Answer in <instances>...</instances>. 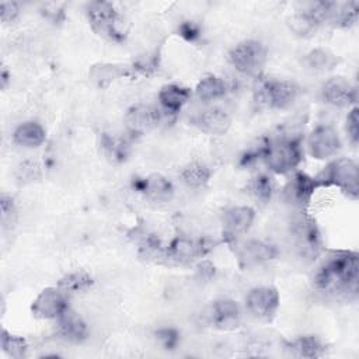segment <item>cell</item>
<instances>
[{
  "instance_id": "obj_34",
  "label": "cell",
  "mask_w": 359,
  "mask_h": 359,
  "mask_svg": "<svg viewBox=\"0 0 359 359\" xmlns=\"http://www.w3.org/2000/svg\"><path fill=\"white\" fill-rule=\"evenodd\" d=\"M0 206H1V223L3 227L13 224L15 220V206L14 202L10 196L7 195H1V201H0Z\"/></svg>"
},
{
  "instance_id": "obj_23",
  "label": "cell",
  "mask_w": 359,
  "mask_h": 359,
  "mask_svg": "<svg viewBox=\"0 0 359 359\" xmlns=\"http://www.w3.org/2000/svg\"><path fill=\"white\" fill-rule=\"evenodd\" d=\"M229 83L223 77H219L216 74H208L198 81L195 87V95L202 102H210L223 98L229 93Z\"/></svg>"
},
{
  "instance_id": "obj_17",
  "label": "cell",
  "mask_w": 359,
  "mask_h": 359,
  "mask_svg": "<svg viewBox=\"0 0 359 359\" xmlns=\"http://www.w3.org/2000/svg\"><path fill=\"white\" fill-rule=\"evenodd\" d=\"M191 122L199 130L212 136L224 135L231 126V118L229 112L219 107H209L203 111H199L192 116Z\"/></svg>"
},
{
  "instance_id": "obj_26",
  "label": "cell",
  "mask_w": 359,
  "mask_h": 359,
  "mask_svg": "<svg viewBox=\"0 0 359 359\" xmlns=\"http://www.w3.org/2000/svg\"><path fill=\"white\" fill-rule=\"evenodd\" d=\"M210 175H212V171L209 170V167L198 161H192L187 164L181 171L182 182L194 189L206 187L208 182L210 181Z\"/></svg>"
},
{
  "instance_id": "obj_7",
  "label": "cell",
  "mask_w": 359,
  "mask_h": 359,
  "mask_svg": "<svg viewBox=\"0 0 359 359\" xmlns=\"http://www.w3.org/2000/svg\"><path fill=\"white\" fill-rule=\"evenodd\" d=\"M290 230L292 237L294 240V245L303 257L314 258L320 254L323 248L321 234L316 222L311 217L306 215L296 217L292 223Z\"/></svg>"
},
{
  "instance_id": "obj_8",
  "label": "cell",
  "mask_w": 359,
  "mask_h": 359,
  "mask_svg": "<svg viewBox=\"0 0 359 359\" xmlns=\"http://www.w3.org/2000/svg\"><path fill=\"white\" fill-rule=\"evenodd\" d=\"M342 146L338 130L331 125H318L307 136L306 147L316 160H327L335 156Z\"/></svg>"
},
{
  "instance_id": "obj_29",
  "label": "cell",
  "mask_w": 359,
  "mask_h": 359,
  "mask_svg": "<svg viewBox=\"0 0 359 359\" xmlns=\"http://www.w3.org/2000/svg\"><path fill=\"white\" fill-rule=\"evenodd\" d=\"M358 20V3H337L330 24L337 28H349Z\"/></svg>"
},
{
  "instance_id": "obj_22",
  "label": "cell",
  "mask_w": 359,
  "mask_h": 359,
  "mask_svg": "<svg viewBox=\"0 0 359 359\" xmlns=\"http://www.w3.org/2000/svg\"><path fill=\"white\" fill-rule=\"evenodd\" d=\"M45 140H46V130L41 123L34 121H27L20 123L13 133V142L27 149L39 147Z\"/></svg>"
},
{
  "instance_id": "obj_36",
  "label": "cell",
  "mask_w": 359,
  "mask_h": 359,
  "mask_svg": "<svg viewBox=\"0 0 359 359\" xmlns=\"http://www.w3.org/2000/svg\"><path fill=\"white\" fill-rule=\"evenodd\" d=\"M0 14L3 22L14 21L20 14V4L15 1H1L0 3Z\"/></svg>"
},
{
  "instance_id": "obj_15",
  "label": "cell",
  "mask_w": 359,
  "mask_h": 359,
  "mask_svg": "<svg viewBox=\"0 0 359 359\" xmlns=\"http://www.w3.org/2000/svg\"><path fill=\"white\" fill-rule=\"evenodd\" d=\"M255 210L251 206H233L223 213V236L227 241L245 234L252 226Z\"/></svg>"
},
{
  "instance_id": "obj_6",
  "label": "cell",
  "mask_w": 359,
  "mask_h": 359,
  "mask_svg": "<svg viewBox=\"0 0 359 359\" xmlns=\"http://www.w3.org/2000/svg\"><path fill=\"white\" fill-rule=\"evenodd\" d=\"M87 18L100 36L114 42L125 41V31L121 29V17L115 6L109 1H90L87 4Z\"/></svg>"
},
{
  "instance_id": "obj_18",
  "label": "cell",
  "mask_w": 359,
  "mask_h": 359,
  "mask_svg": "<svg viewBox=\"0 0 359 359\" xmlns=\"http://www.w3.org/2000/svg\"><path fill=\"white\" fill-rule=\"evenodd\" d=\"M133 187L154 202H168L174 196L172 184L161 174H150L147 177L137 178L133 182Z\"/></svg>"
},
{
  "instance_id": "obj_25",
  "label": "cell",
  "mask_w": 359,
  "mask_h": 359,
  "mask_svg": "<svg viewBox=\"0 0 359 359\" xmlns=\"http://www.w3.org/2000/svg\"><path fill=\"white\" fill-rule=\"evenodd\" d=\"M290 29L300 35V36H309L317 31V28L321 24V21L317 18V15L310 10L309 6L303 7V10H299L296 14H293L289 20Z\"/></svg>"
},
{
  "instance_id": "obj_16",
  "label": "cell",
  "mask_w": 359,
  "mask_h": 359,
  "mask_svg": "<svg viewBox=\"0 0 359 359\" xmlns=\"http://www.w3.org/2000/svg\"><path fill=\"white\" fill-rule=\"evenodd\" d=\"M210 250L212 244L203 240L194 241L185 236H178L167 245L165 258L178 264H187L201 255H205Z\"/></svg>"
},
{
  "instance_id": "obj_31",
  "label": "cell",
  "mask_w": 359,
  "mask_h": 359,
  "mask_svg": "<svg viewBox=\"0 0 359 359\" xmlns=\"http://www.w3.org/2000/svg\"><path fill=\"white\" fill-rule=\"evenodd\" d=\"M1 348L3 351L15 359L24 358L28 351V344L22 337L13 335L7 330H3L1 332Z\"/></svg>"
},
{
  "instance_id": "obj_35",
  "label": "cell",
  "mask_w": 359,
  "mask_h": 359,
  "mask_svg": "<svg viewBox=\"0 0 359 359\" xmlns=\"http://www.w3.org/2000/svg\"><path fill=\"white\" fill-rule=\"evenodd\" d=\"M156 335L165 349H174L180 341V335L174 328H161Z\"/></svg>"
},
{
  "instance_id": "obj_28",
  "label": "cell",
  "mask_w": 359,
  "mask_h": 359,
  "mask_svg": "<svg viewBox=\"0 0 359 359\" xmlns=\"http://www.w3.org/2000/svg\"><path fill=\"white\" fill-rule=\"evenodd\" d=\"M93 285V278L86 271H73L62 276L57 282V286L65 290L67 294L79 293L87 290Z\"/></svg>"
},
{
  "instance_id": "obj_21",
  "label": "cell",
  "mask_w": 359,
  "mask_h": 359,
  "mask_svg": "<svg viewBox=\"0 0 359 359\" xmlns=\"http://www.w3.org/2000/svg\"><path fill=\"white\" fill-rule=\"evenodd\" d=\"M191 97H192V93L188 87H184L175 83L163 86L157 95L163 111L167 114L180 112L184 108V105L189 101Z\"/></svg>"
},
{
  "instance_id": "obj_12",
  "label": "cell",
  "mask_w": 359,
  "mask_h": 359,
  "mask_svg": "<svg viewBox=\"0 0 359 359\" xmlns=\"http://www.w3.org/2000/svg\"><path fill=\"white\" fill-rule=\"evenodd\" d=\"M236 255H237L238 265L243 269H250V268L261 266L275 259L278 257V250L271 243L251 238L240 245Z\"/></svg>"
},
{
  "instance_id": "obj_19",
  "label": "cell",
  "mask_w": 359,
  "mask_h": 359,
  "mask_svg": "<svg viewBox=\"0 0 359 359\" xmlns=\"http://www.w3.org/2000/svg\"><path fill=\"white\" fill-rule=\"evenodd\" d=\"M57 321V332L59 335L72 344H81L87 335L88 328L86 321L70 307L56 318Z\"/></svg>"
},
{
  "instance_id": "obj_27",
  "label": "cell",
  "mask_w": 359,
  "mask_h": 359,
  "mask_svg": "<svg viewBox=\"0 0 359 359\" xmlns=\"http://www.w3.org/2000/svg\"><path fill=\"white\" fill-rule=\"evenodd\" d=\"M339 59L327 49H313L303 57V63L307 69L313 72H327L332 70L338 65Z\"/></svg>"
},
{
  "instance_id": "obj_4",
  "label": "cell",
  "mask_w": 359,
  "mask_h": 359,
  "mask_svg": "<svg viewBox=\"0 0 359 359\" xmlns=\"http://www.w3.org/2000/svg\"><path fill=\"white\" fill-rule=\"evenodd\" d=\"M299 95V84L286 79L262 80L255 91L257 102L269 109H286L296 102Z\"/></svg>"
},
{
  "instance_id": "obj_2",
  "label": "cell",
  "mask_w": 359,
  "mask_h": 359,
  "mask_svg": "<svg viewBox=\"0 0 359 359\" xmlns=\"http://www.w3.org/2000/svg\"><path fill=\"white\" fill-rule=\"evenodd\" d=\"M266 168L278 175H285L296 171L303 153L297 139H278L261 144V156Z\"/></svg>"
},
{
  "instance_id": "obj_20",
  "label": "cell",
  "mask_w": 359,
  "mask_h": 359,
  "mask_svg": "<svg viewBox=\"0 0 359 359\" xmlns=\"http://www.w3.org/2000/svg\"><path fill=\"white\" fill-rule=\"evenodd\" d=\"M125 119L132 132L142 133L158 125L161 119V112L158 108L153 105L140 104V105L132 107L128 111Z\"/></svg>"
},
{
  "instance_id": "obj_33",
  "label": "cell",
  "mask_w": 359,
  "mask_h": 359,
  "mask_svg": "<svg viewBox=\"0 0 359 359\" xmlns=\"http://www.w3.org/2000/svg\"><path fill=\"white\" fill-rule=\"evenodd\" d=\"M345 130H346V136H348L349 142L353 146H356L359 142V118H358V107L356 105H353L346 115Z\"/></svg>"
},
{
  "instance_id": "obj_1",
  "label": "cell",
  "mask_w": 359,
  "mask_h": 359,
  "mask_svg": "<svg viewBox=\"0 0 359 359\" xmlns=\"http://www.w3.org/2000/svg\"><path fill=\"white\" fill-rule=\"evenodd\" d=\"M359 255L351 250L330 251L318 265L313 283L328 296L355 297L358 294Z\"/></svg>"
},
{
  "instance_id": "obj_14",
  "label": "cell",
  "mask_w": 359,
  "mask_h": 359,
  "mask_svg": "<svg viewBox=\"0 0 359 359\" xmlns=\"http://www.w3.org/2000/svg\"><path fill=\"white\" fill-rule=\"evenodd\" d=\"M320 97L323 102L332 107H351L356 104L358 91L344 77H331L320 88Z\"/></svg>"
},
{
  "instance_id": "obj_37",
  "label": "cell",
  "mask_w": 359,
  "mask_h": 359,
  "mask_svg": "<svg viewBox=\"0 0 359 359\" xmlns=\"http://www.w3.org/2000/svg\"><path fill=\"white\" fill-rule=\"evenodd\" d=\"M181 35H184L187 39H194V38H196L198 35H199V31H198V28L195 27V24L194 22H191V21H185L182 25H181Z\"/></svg>"
},
{
  "instance_id": "obj_9",
  "label": "cell",
  "mask_w": 359,
  "mask_h": 359,
  "mask_svg": "<svg viewBox=\"0 0 359 359\" xmlns=\"http://www.w3.org/2000/svg\"><path fill=\"white\" fill-rule=\"evenodd\" d=\"M318 188L320 185L316 177H310L303 171H293L292 177L283 187L282 195L286 203L304 210L310 205L313 195Z\"/></svg>"
},
{
  "instance_id": "obj_5",
  "label": "cell",
  "mask_w": 359,
  "mask_h": 359,
  "mask_svg": "<svg viewBox=\"0 0 359 359\" xmlns=\"http://www.w3.org/2000/svg\"><path fill=\"white\" fill-rule=\"evenodd\" d=\"M268 60L266 46L257 39H244L229 52L230 65L247 76H258Z\"/></svg>"
},
{
  "instance_id": "obj_13",
  "label": "cell",
  "mask_w": 359,
  "mask_h": 359,
  "mask_svg": "<svg viewBox=\"0 0 359 359\" xmlns=\"http://www.w3.org/2000/svg\"><path fill=\"white\" fill-rule=\"evenodd\" d=\"M209 325L216 330L229 331L238 327L241 320V310L237 302L231 299L215 300L206 313Z\"/></svg>"
},
{
  "instance_id": "obj_30",
  "label": "cell",
  "mask_w": 359,
  "mask_h": 359,
  "mask_svg": "<svg viewBox=\"0 0 359 359\" xmlns=\"http://www.w3.org/2000/svg\"><path fill=\"white\" fill-rule=\"evenodd\" d=\"M250 194L261 202H268L275 192V182L266 174H258L248 184Z\"/></svg>"
},
{
  "instance_id": "obj_3",
  "label": "cell",
  "mask_w": 359,
  "mask_h": 359,
  "mask_svg": "<svg viewBox=\"0 0 359 359\" xmlns=\"http://www.w3.org/2000/svg\"><path fill=\"white\" fill-rule=\"evenodd\" d=\"M320 188L321 187H337L348 198L356 201L359 185H358V164L352 158L341 157L332 160L324 167V170L316 177Z\"/></svg>"
},
{
  "instance_id": "obj_11",
  "label": "cell",
  "mask_w": 359,
  "mask_h": 359,
  "mask_svg": "<svg viewBox=\"0 0 359 359\" xmlns=\"http://www.w3.org/2000/svg\"><path fill=\"white\" fill-rule=\"evenodd\" d=\"M280 304V296L273 286H255L245 296V307L259 320H271Z\"/></svg>"
},
{
  "instance_id": "obj_24",
  "label": "cell",
  "mask_w": 359,
  "mask_h": 359,
  "mask_svg": "<svg viewBox=\"0 0 359 359\" xmlns=\"http://www.w3.org/2000/svg\"><path fill=\"white\" fill-rule=\"evenodd\" d=\"M287 349L297 358H320L325 353L324 342L316 335H302L287 344Z\"/></svg>"
},
{
  "instance_id": "obj_32",
  "label": "cell",
  "mask_w": 359,
  "mask_h": 359,
  "mask_svg": "<svg viewBox=\"0 0 359 359\" xmlns=\"http://www.w3.org/2000/svg\"><path fill=\"white\" fill-rule=\"evenodd\" d=\"M129 74L128 69H121L115 65H98V66H93L91 69V77L93 80H95L100 86H104V81L107 80V83H111L112 80Z\"/></svg>"
},
{
  "instance_id": "obj_10",
  "label": "cell",
  "mask_w": 359,
  "mask_h": 359,
  "mask_svg": "<svg viewBox=\"0 0 359 359\" xmlns=\"http://www.w3.org/2000/svg\"><path fill=\"white\" fill-rule=\"evenodd\" d=\"M69 309V294L59 286L45 287L38 293L31 304L35 317L43 320H56Z\"/></svg>"
}]
</instances>
